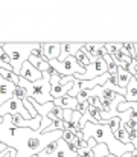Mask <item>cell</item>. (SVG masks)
I'll list each match as a JSON object with an SVG mask.
<instances>
[{"instance_id":"obj_1","label":"cell","mask_w":137,"mask_h":157,"mask_svg":"<svg viewBox=\"0 0 137 157\" xmlns=\"http://www.w3.org/2000/svg\"><path fill=\"white\" fill-rule=\"evenodd\" d=\"M61 136L63 131L40 133L29 128H17L12 125L9 114L3 116V122L0 124V144H5L8 148L15 150V157L38 156L52 142L61 139Z\"/></svg>"},{"instance_id":"obj_2","label":"cell","mask_w":137,"mask_h":157,"mask_svg":"<svg viewBox=\"0 0 137 157\" xmlns=\"http://www.w3.org/2000/svg\"><path fill=\"white\" fill-rule=\"evenodd\" d=\"M82 134H84V140L86 142L89 139H94L96 144L107 145L110 154H113V156H116V157H120L122 154H125V153H133L136 150L131 144L124 145L122 142H119L113 136L108 124H91V122H87L86 127L82 128Z\"/></svg>"},{"instance_id":"obj_3","label":"cell","mask_w":137,"mask_h":157,"mask_svg":"<svg viewBox=\"0 0 137 157\" xmlns=\"http://www.w3.org/2000/svg\"><path fill=\"white\" fill-rule=\"evenodd\" d=\"M41 43H2V48L9 58V66L15 75H20L21 66L29 59L34 49L40 48Z\"/></svg>"},{"instance_id":"obj_4","label":"cell","mask_w":137,"mask_h":157,"mask_svg":"<svg viewBox=\"0 0 137 157\" xmlns=\"http://www.w3.org/2000/svg\"><path fill=\"white\" fill-rule=\"evenodd\" d=\"M17 86L23 87L28 98L34 99L37 104L43 105L53 101V98L50 96V73L49 72H44L43 78L35 82H29V81H25L23 78H20Z\"/></svg>"},{"instance_id":"obj_5","label":"cell","mask_w":137,"mask_h":157,"mask_svg":"<svg viewBox=\"0 0 137 157\" xmlns=\"http://www.w3.org/2000/svg\"><path fill=\"white\" fill-rule=\"evenodd\" d=\"M49 66L59 75V76H75V75H84L86 73V67L79 66L78 61L75 59V56H69L64 61H47Z\"/></svg>"},{"instance_id":"obj_6","label":"cell","mask_w":137,"mask_h":157,"mask_svg":"<svg viewBox=\"0 0 137 157\" xmlns=\"http://www.w3.org/2000/svg\"><path fill=\"white\" fill-rule=\"evenodd\" d=\"M14 116V114H20L23 119H26V121H29V119H32L31 117V114L28 113V110L25 108V105L21 102V99H18V98H11L9 101H6L3 105H0V116L3 117V116Z\"/></svg>"},{"instance_id":"obj_7","label":"cell","mask_w":137,"mask_h":157,"mask_svg":"<svg viewBox=\"0 0 137 157\" xmlns=\"http://www.w3.org/2000/svg\"><path fill=\"white\" fill-rule=\"evenodd\" d=\"M49 73H50V96H52L53 99H58V98H63L64 95H69V92H70L72 87H73V81H75V79H73L72 82L63 86V84L59 82V78H61V76H59L53 69H50Z\"/></svg>"},{"instance_id":"obj_8","label":"cell","mask_w":137,"mask_h":157,"mask_svg":"<svg viewBox=\"0 0 137 157\" xmlns=\"http://www.w3.org/2000/svg\"><path fill=\"white\" fill-rule=\"evenodd\" d=\"M18 76L23 78L25 81L35 82V81H38V79L43 78V73H41L37 67H34L29 61H26V63L21 66V70H20V75H18Z\"/></svg>"},{"instance_id":"obj_9","label":"cell","mask_w":137,"mask_h":157,"mask_svg":"<svg viewBox=\"0 0 137 157\" xmlns=\"http://www.w3.org/2000/svg\"><path fill=\"white\" fill-rule=\"evenodd\" d=\"M14 90H15V86L11 81L0 76V102L2 105L6 101H9L11 98H14Z\"/></svg>"},{"instance_id":"obj_10","label":"cell","mask_w":137,"mask_h":157,"mask_svg":"<svg viewBox=\"0 0 137 157\" xmlns=\"http://www.w3.org/2000/svg\"><path fill=\"white\" fill-rule=\"evenodd\" d=\"M84 43H61V52L56 61H64L69 56H75V53L82 48Z\"/></svg>"},{"instance_id":"obj_11","label":"cell","mask_w":137,"mask_h":157,"mask_svg":"<svg viewBox=\"0 0 137 157\" xmlns=\"http://www.w3.org/2000/svg\"><path fill=\"white\" fill-rule=\"evenodd\" d=\"M41 49L47 61L58 59L59 52H61V43H41Z\"/></svg>"},{"instance_id":"obj_12","label":"cell","mask_w":137,"mask_h":157,"mask_svg":"<svg viewBox=\"0 0 137 157\" xmlns=\"http://www.w3.org/2000/svg\"><path fill=\"white\" fill-rule=\"evenodd\" d=\"M53 105L55 107H59L61 110H72V111H75L76 107H78V99L76 98H72L69 95H64L63 98L53 99Z\"/></svg>"},{"instance_id":"obj_13","label":"cell","mask_w":137,"mask_h":157,"mask_svg":"<svg viewBox=\"0 0 137 157\" xmlns=\"http://www.w3.org/2000/svg\"><path fill=\"white\" fill-rule=\"evenodd\" d=\"M104 46V43H84L82 44V52L87 55V58L90 59V63H94L97 58H96V51L99 49V48H102Z\"/></svg>"},{"instance_id":"obj_14","label":"cell","mask_w":137,"mask_h":157,"mask_svg":"<svg viewBox=\"0 0 137 157\" xmlns=\"http://www.w3.org/2000/svg\"><path fill=\"white\" fill-rule=\"evenodd\" d=\"M125 102H137V81L134 79V76L131 78L130 84L127 86Z\"/></svg>"},{"instance_id":"obj_15","label":"cell","mask_w":137,"mask_h":157,"mask_svg":"<svg viewBox=\"0 0 137 157\" xmlns=\"http://www.w3.org/2000/svg\"><path fill=\"white\" fill-rule=\"evenodd\" d=\"M116 75H117V86H119L120 89H127V86L130 84V81H131L133 76H131L125 69H122V67H117Z\"/></svg>"},{"instance_id":"obj_16","label":"cell","mask_w":137,"mask_h":157,"mask_svg":"<svg viewBox=\"0 0 137 157\" xmlns=\"http://www.w3.org/2000/svg\"><path fill=\"white\" fill-rule=\"evenodd\" d=\"M0 76H2V78H5V79H8V81H11L14 86H17V84H18V81H20V76H18V75H15L14 72L5 70V69H0Z\"/></svg>"},{"instance_id":"obj_17","label":"cell","mask_w":137,"mask_h":157,"mask_svg":"<svg viewBox=\"0 0 137 157\" xmlns=\"http://www.w3.org/2000/svg\"><path fill=\"white\" fill-rule=\"evenodd\" d=\"M61 139H63L69 147H70V145L76 140V130H64V131H63Z\"/></svg>"},{"instance_id":"obj_18","label":"cell","mask_w":137,"mask_h":157,"mask_svg":"<svg viewBox=\"0 0 137 157\" xmlns=\"http://www.w3.org/2000/svg\"><path fill=\"white\" fill-rule=\"evenodd\" d=\"M120 122H122V121H120L119 117H113V119L108 121V127H110V130H111V133H113L114 137L119 136V131H120Z\"/></svg>"},{"instance_id":"obj_19","label":"cell","mask_w":137,"mask_h":157,"mask_svg":"<svg viewBox=\"0 0 137 157\" xmlns=\"http://www.w3.org/2000/svg\"><path fill=\"white\" fill-rule=\"evenodd\" d=\"M49 121L50 122H56V121H63V110L59 107H53L52 111H49Z\"/></svg>"},{"instance_id":"obj_20","label":"cell","mask_w":137,"mask_h":157,"mask_svg":"<svg viewBox=\"0 0 137 157\" xmlns=\"http://www.w3.org/2000/svg\"><path fill=\"white\" fill-rule=\"evenodd\" d=\"M75 59L78 61V64L79 66H82V67H87L89 64H90V59L87 58V55L82 52V49H79L78 52L75 53Z\"/></svg>"},{"instance_id":"obj_21","label":"cell","mask_w":137,"mask_h":157,"mask_svg":"<svg viewBox=\"0 0 137 157\" xmlns=\"http://www.w3.org/2000/svg\"><path fill=\"white\" fill-rule=\"evenodd\" d=\"M119 142H122L124 145H128L130 144V134L125 131V128H120V131H119V136L116 137Z\"/></svg>"},{"instance_id":"obj_22","label":"cell","mask_w":137,"mask_h":157,"mask_svg":"<svg viewBox=\"0 0 137 157\" xmlns=\"http://www.w3.org/2000/svg\"><path fill=\"white\" fill-rule=\"evenodd\" d=\"M14 98H18V99H26L28 98V95H26V92H25V89L23 87H20V86H15V90H14Z\"/></svg>"},{"instance_id":"obj_23","label":"cell","mask_w":137,"mask_h":157,"mask_svg":"<svg viewBox=\"0 0 137 157\" xmlns=\"http://www.w3.org/2000/svg\"><path fill=\"white\" fill-rule=\"evenodd\" d=\"M136 69H137V61L136 59H131V61L127 64V69H125V70H127L131 76H134V75H136Z\"/></svg>"},{"instance_id":"obj_24","label":"cell","mask_w":137,"mask_h":157,"mask_svg":"<svg viewBox=\"0 0 137 157\" xmlns=\"http://www.w3.org/2000/svg\"><path fill=\"white\" fill-rule=\"evenodd\" d=\"M78 93H79V81H78V79H75V81H73V87H72V90L69 92V96L76 98V96H78Z\"/></svg>"},{"instance_id":"obj_25","label":"cell","mask_w":137,"mask_h":157,"mask_svg":"<svg viewBox=\"0 0 137 157\" xmlns=\"http://www.w3.org/2000/svg\"><path fill=\"white\" fill-rule=\"evenodd\" d=\"M105 51L108 55H114L117 51V43H105Z\"/></svg>"},{"instance_id":"obj_26","label":"cell","mask_w":137,"mask_h":157,"mask_svg":"<svg viewBox=\"0 0 137 157\" xmlns=\"http://www.w3.org/2000/svg\"><path fill=\"white\" fill-rule=\"evenodd\" d=\"M72 114H73L72 110H63V121L66 124H72Z\"/></svg>"},{"instance_id":"obj_27","label":"cell","mask_w":137,"mask_h":157,"mask_svg":"<svg viewBox=\"0 0 137 157\" xmlns=\"http://www.w3.org/2000/svg\"><path fill=\"white\" fill-rule=\"evenodd\" d=\"M90 104L89 102H78V107H76V111H79L81 114H86L87 110H89Z\"/></svg>"},{"instance_id":"obj_28","label":"cell","mask_w":137,"mask_h":157,"mask_svg":"<svg viewBox=\"0 0 137 157\" xmlns=\"http://www.w3.org/2000/svg\"><path fill=\"white\" fill-rule=\"evenodd\" d=\"M81 117H82V114L79 113V111H73V114H72V124H73V127L76 128V125L79 124V121H81Z\"/></svg>"},{"instance_id":"obj_29","label":"cell","mask_w":137,"mask_h":157,"mask_svg":"<svg viewBox=\"0 0 137 157\" xmlns=\"http://www.w3.org/2000/svg\"><path fill=\"white\" fill-rule=\"evenodd\" d=\"M37 69H38V70L41 72V73H44V72H49V70H50L52 67L49 66V63H47V61H41V63L38 64V67H37Z\"/></svg>"},{"instance_id":"obj_30","label":"cell","mask_w":137,"mask_h":157,"mask_svg":"<svg viewBox=\"0 0 137 157\" xmlns=\"http://www.w3.org/2000/svg\"><path fill=\"white\" fill-rule=\"evenodd\" d=\"M28 61H29L34 67H38V64H40L41 61H46V59H40V58H37V56H34V55L31 53V56H29V59H28Z\"/></svg>"},{"instance_id":"obj_31","label":"cell","mask_w":137,"mask_h":157,"mask_svg":"<svg viewBox=\"0 0 137 157\" xmlns=\"http://www.w3.org/2000/svg\"><path fill=\"white\" fill-rule=\"evenodd\" d=\"M120 157H133V154L131 153H125V154H122Z\"/></svg>"},{"instance_id":"obj_32","label":"cell","mask_w":137,"mask_h":157,"mask_svg":"<svg viewBox=\"0 0 137 157\" xmlns=\"http://www.w3.org/2000/svg\"><path fill=\"white\" fill-rule=\"evenodd\" d=\"M134 51H136V61H137V43H134Z\"/></svg>"},{"instance_id":"obj_33","label":"cell","mask_w":137,"mask_h":157,"mask_svg":"<svg viewBox=\"0 0 137 157\" xmlns=\"http://www.w3.org/2000/svg\"><path fill=\"white\" fill-rule=\"evenodd\" d=\"M134 79L137 81V69H136V75H134Z\"/></svg>"},{"instance_id":"obj_34","label":"cell","mask_w":137,"mask_h":157,"mask_svg":"<svg viewBox=\"0 0 137 157\" xmlns=\"http://www.w3.org/2000/svg\"><path fill=\"white\" fill-rule=\"evenodd\" d=\"M105 157H116V156H113V154H108V156H105Z\"/></svg>"},{"instance_id":"obj_35","label":"cell","mask_w":137,"mask_h":157,"mask_svg":"<svg viewBox=\"0 0 137 157\" xmlns=\"http://www.w3.org/2000/svg\"><path fill=\"white\" fill-rule=\"evenodd\" d=\"M32 157H38V156H32Z\"/></svg>"},{"instance_id":"obj_36","label":"cell","mask_w":137,"mask_h":157,"mask_svg":"<svg viewBox=\"0 0 137 157\" xmlns=\"http://www.w3.org/2000/svg\"><path fill=\"white\" fill-rule=\"evenodd\" d=\"M0 105H2V102H0Z\"/></svg>"},{"instance_id":"obj_37","label":"cell","mask_w":137,"mask_h":157,"mask_svg":"<svg viewBox=\"0 0 137 157\" xmlns=\"http://www.w3.org/2000/svg\"><path fill=\"white\" fill-rule=\"evenodd\" d=\"M0 145H2V144H0Z\"/></svg>"},{"instance_id":"obj_38","label":"cell","mask_w":137,"mask_h":157,"mask_svg":"<svg viewBox=\"0 0 137 157\" xmlns=\"http://www.w3.org/2000/svg\"><path fill=\"white\" fill-rule=\"evenodd\" d=\"M76 157H78V156H76Z\"/></svg>"}]
</instances>
